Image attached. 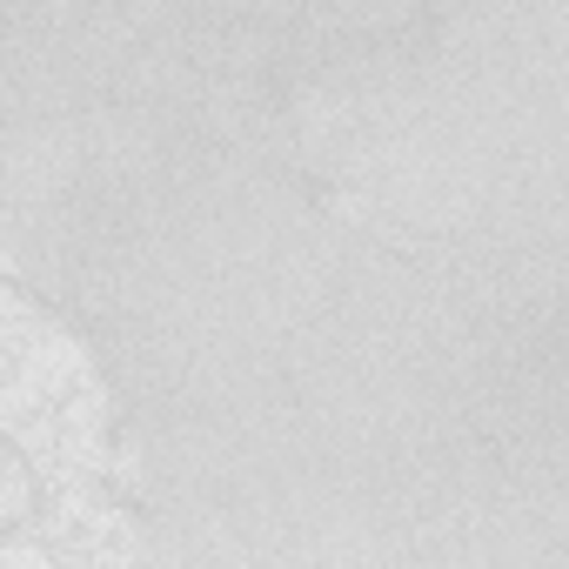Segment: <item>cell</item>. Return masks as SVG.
<instances>
[{
  "instance_id": "obj_1",
  "label": "cell",
  "mask_w": 569,
  "mask_h": 569,
  "mask_svg": "<svg viewBox=\"0 0 569 569\" xmlns=\"http://www.w3.org/2000/svg\"><path fill=\"white\" fill-rule=\"evenodd\" d=\"M94 376V356H88V342L68 329V322H41L21 349H14V369H8V382H0V429H8L14 416H34V409H54L74 382H88Z\"/></svg>"
},
{
  "instance_id": "obj_2",
  "label": "cell",
  "mask_w": 569,
  "mask_h": 569,
  "mask_svg": "<svg viewBox=\"0 0 569 569\" xmlns=\"http://www.w3.org/2000/svg\"><path fill=\"white\" fill-rule=\"evenodd\" d=\"M114 436H121V422H114V396H108V382H101V369L88 376V382H74L61 402H54V482H68V476H88V482H108V456H114ZM48 482V489H54Z\"/></svg>"
},
{
  "instance_id": "obj_3",
  "label": "cell",
  "mask_w": 569,
  "mask_h": 569,
  "mask_svg": "<svg viewBox=\"0 0 569 569\" xmlns=\"http://www.w3.org/2000/svg\"><path fill=\"white\" fill-rule=\"evenodd\" d=\"M34 509H41V482L28 469V456L14 442H0V529L34 522Z\"/></svg>"
},
{
  "instance_id": "obj_4",
  "label": "cell",
  "mask_w": 569,
  "mask_h": 569,
  "mask_svg": "<svg viewBox=\"0 0 569 569\" xmlns=\"http://www.w3.org/2000/svg\"><path fill=\"white\" fill-rule=\"evenodd\" d=\"M41 322H48V309L21 289V274H0V349L14 356V349H21Z\"/></svg>"
},
{
  "instance_id": "obj_5",
  "label": "cell",
  "mask_w": 569,
  "mask_h": 569,
  "mask_svg": "<svg viewBox=\"0 0 569 569\" xmlns=\"http://www.w3.org/2000/svg\"><path fill=\"white\" fill-rule=\"evenodd\" d=\"M8 369H14V356H8V349H0V382H8Z\"/></svg>"
}]
</instances>
